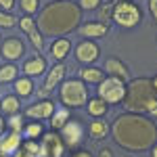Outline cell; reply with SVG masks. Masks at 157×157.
Returning a JSON list of instances; mask_svg holds the SVG:
<instances>
[{"label": "cell", "mask_w": 157, "mask_h": 157, "mask_svg": "<svg viewBox=\"0 0 157 157\" xmlns=\"http://www.w3.org/2000/svg\"><path fill=\"white\" fill-rule=\"evenodd\" d=\"M113 138L115 143L128 151H147L157 143V126L140 113H121L113 121Z\"/></svg>", "instance_id": "1"}, {"label": "cell", "mask_w": 157, "mask_h": 157, "mask_svg": "<svg viewBox=\"0 0 157 157\" xmlns=\"http://www.w3.org/2000/svg\"><path fill=\"white\" fill-rule=\"evenodd\" d=\"M36 25L46 36L65 38V34H69L82 25V11L71 0H55L40 11Z\"/></svg>", "instance_id": "2"}, {"label": "cell", "mask_w": 157, "mask_h": 157, "mask_svg": "<svg viewBox=\"0 0 157 157\" xmlns=\"http://www.w3.org/2000/svg\"><path fill=\"white\" fill-rule=\"evenodd\" d=\"M124 107L128 113H140V115H155L157 117V88L153 80L149 78H136L126 84V97Z\"/></svg>", "instance_id": "3"}, {"label": "cell", "mask_w": 157, "mask_h": 157, "mask_svg": "<svg viewBox=\"0 0 157 157\" xmlns=\"http://www.w3.org/2000/svg\"><path fill=\"white\" fill-rule=\"evenodd\" d=\"M143 19L140 9L132 0H113L111 2V21L120 27H136Z\"/></svg>", "instance_id": "4"}, {"label": "cell", "mask_w": 157, "mask_h": 157, "mask_svg": "<svg viewBox=\"0 0 157 157\" xmlns=\"http://www.w3.org/2000/svg\"><path fill=\"white\" fill-rule=\"evenodd\" d=\"M59 101L67 109L84 107L88 103V88L82 80H65L59 88Z\"/></svg>", "instance_id": "5"}, {"label": "cell", "mask_w": 157, "mask_h": 157, "mask_svg": "<svg viewBox=\"0 0 157 157\" xmlns=\"http://www.w3.org/2000/svg\"><path fill=\"white\" fill-rule=\"evenodd\" d=\"M126 97V82L120 80V78H113V75H107L98 82V98L105 101L107 105H115V103H121Z\"/></svg>", "instance_id": "6"}, {"label": "cell", "mask_w": 157, "mask_h": 157, "mask_svg": "<svg viewBox=\"0 0 157 157\" xmlns=\"http://www.w3.org/2000/svg\"><path fill=\"white\" fill-rule=\"evenodd\" d=\"M59 136H61L63 145L67 147V149L75 151V149L80 147V143L84 140V126H82V121L69 117V121L59 130Z\"/></svg>", "instance_id": "7"}, {"label": "cell", "mask_w": 157, "mask_h": 157, "mask_svg": "<svg viewBox=\"0 0 157 157\" xmlns=\"http://www.w3.org/2000/svg\"><path fill=\"white\" fill-rule=\"evenodd\" d=\"M65 145L57 132H46L40 138V157H63Z\"/></svg>", "instance_id": "8"}, {"label": "cell", "mask_w": 157, "mask_h": 157, "mask_svg": "<svg viewBox=\"0 0 157 157\" xmlns=\"http://www.w3.org/2000/svg\"><path fill=\"white\" fill-rule=\"evenodd\" d=\"M23 52H25V44L21 42L19 36L4 38L2 44H0V55H2V59H6V61H19L23 57Z\"/></svg>", "instance_id": "9"}, {"label": "cell", "mask_w": 157, "mask_h": 157, "mask_svg": "<svg viewBox=\"0 0 157 157\" xmlns=\"http://www.w3.org/2000/svg\"><path fill=\"white\" fill-rule=\"evenodd\" d=\"M52 113H55V103L50 98H40L38 103L25 109V115L32 117V120H50Z\"/></svg>", "instance_id": "10"}, {"label": "cell", "mask_w": 157, "mask_h": 157, "mask_svg": "<svg viewBox=\"0 0 157 157\" xmlns=\"http://www.w3.org/2000/svg\"><path fill=\"white\" fill-rule=\"evenodd\" d=\"M65 71H67V67H65L63 63H57V65L50 69V73L46 75V80H44V86H42V90H40V98H46L50 92L57 88V84L65 78Z\"/></svg>", "instance_id": "11"}, {"label": "cell", "mask_w": 157, "mask_h": 157, "mask_svg": "<svg viewBox=\"0 0 157 157\" xmlns=\"http://www.w3.org/2000/svg\"><path fill=\"white\" fill-rule=\"evenodd\" d=\"M19 25L23 27V32L29 36V40H32V44H34V48L40 52L42 50V34H40V29H38V25H36V21L29 17V15H23L21 19H19Z\"/></svg>", "instance_id": "12"}, {"label": "cell", "mask_w": 157, "mask_h": 157, "mask_svg": "<svg viewBox=\"0 0 157 157\" xmlns=\"http://www.w3.org/2000/svg\"><path fill=\"white\" fill-rule=\"evenodd\" d=\"M21 143H23V134L6 130V132L0 136V153L2 155H13L21 147Z\"/></svg>", "instance_id": "13"}, {"label": "cell", "mask_w": 157, "mask_h": 157, "mask_svg": "<svg viewBox=\"0 0 157 157\" xmlns=\"http://www.w3.org/2000/svg\"><path fill=\"white\" fill-rule=\"evenodd\" d=\"M75 59L80 61V63H84V65L94 63V61L98 59V46L94 42H90V40H84V42L78 44V48H75Z\"/></svg>", "instance_id": "14"}, {"label": "cell", "mask_w": 157, "mask_h": 157, "mask_svg": "<svg viewBox=\"0 0 157 157\" xmlns=\"http://www.w3.org/2000/svg\"><path fill=\"white\" fill-rule=\"evenodd\" d=\"M78 32L84 38H103L109 32V23H103V21H84L78 27Z\"/></svg>", "instance_id": "15"}, {"label": "cell", "mask_w": 157, "mask_h": 157, "mask_svg": "<svg viewBox=\"0 0 157 157\" xmlns=\"http://www.w3.org/2000/svg\"><path fill=\"white\" fill-rule=\"evenodd\" d=\"M44 69H46V61H44L42 55H36L34 59H29V61L23 63L25 78H36V75H40V73H44Z\"/></svg>", "instance_id": "16"}, {"label": "cell", "mask_w": 157, "mask_h": 157, "mask_svg": "<svg viewBox=\"0 0 157 157\" xmlns=\"http://www.w3.org/2000/svg\"><path fill=\"white\" fill-rule=\"evenodd\" d=\"M105 73H109V75H113V78H120V80H128V67L121 63L120 59H107L105 61Z\"/></svg>", "instance_id": "17"}, {"label": "cell", "mask_w": 157, "mask_h": 157, "mask_svg": "<svg viewBox=\"0 0 157 157\" xmlns=\"http://www.w3.org/2000/svg\"><path fill=\"white\" fill-rule=\"evenodd\" d=\"M69 48H71V42H69L67 38H59V40H55V42H52V46H50V55L61 63V61L67 57Z\"/></svg>", "instance_id": "18"}, {"label": "cell", "mask_w": 157, "mask_h": 157, "mask_svg": "<svg viewBox=\"0 0 157 157\" xmlns=\"http://www.w3.org/2000/svg\"><path fill=\"white\" fill-rule=\"evenodd\" d=\"M109 132V124L103 117H94V120L90 121V138H94V140H101V138H105Z\"/></svg>", "instance_id": "19"}, {"label": "cell", "mask_w": 157, "mask_h": 157, "mask_svg": "<svg viewBox=\"0 0 157 157\" xmlns=\"http://www.w3.org/2000/svg\"><path fill=\"white\" fill-rule=\"evenodd\" d=\"M86 109H88V113H90L92 117H105V113L109 111V105L97 97V98H88Z\"/></svg>", "instance_id": "20"}, {"label": "cell", "mask_w": 157, "mask_h": 157, "mask_svg": "<svg viewBox=\"0 0 157 157\" xmlns=\"http://www.w3.org/2000/svg\"><path fill=\"white\" fill-rule=\"evenodd\" d=\"M80 78H82V82H90V84H98L103 78H105V73L97 69V67H84L82 71H80Z\"/></svg>", "instance_id": "21"}, {"label": "cell", "mask_w": 157, "mask_h": 157, "mask_svg": "<svg viewBox=\"0 0 157 157\" xmlns=\"http://www.w3.org/2000/svg\"><path fill=\"white\" fill-rule=\"evenodd\" d=\"M67 121H69V109H67V107H65V109H59V111L55 109V113L50 115V126H52L55 130H61Z\"/></svg>", "instance_id": "22"}, {"label": "cell", "mask_w": 157, "mask_h": 157, "mask_svg": "<svg viewBox=\"0 0 157 157\" xmlns=\"http://www.w3.org/2000/svg\"><path fill=\"white\" fill-rule=\"evenodd\" d=\"M15 90H17L19 97H29L32 90H34L32 78H17V80H15Z\"/></svg>", "instance_id": "23"}, {"label": "cell", "mask_w": 157, "mask_h": 157, "mask_svg": "<svg viewBox=\"0 0 157 157\" xmlns=\"http://www.w3.org/2000/svg\"><path fill=\"white\" fill-rule=\"evenodd\" d=\"M0 107L4 113H9V115H17L19 113V107H21V103H19V98L17 97H4L2 98V103H0Z\"/></svg>", "instance_id": "24"}, {"label": "cell", "mask_w": 157, "mask_h": 157, "mask_svg": "<svg viewBox=\"0 0 157 157\" xmlns=\"http://www.w3.org/2000/svg\"><path fill=\"white\" fill-rule=\"evenodd\" d=\"M17 80V67L15 65H2L0 67V84H6V82H15Z\"/></svg>", "instance_id": "25"}, {"label": "cell", "mask_w": 157, "mask_h": 157, "mask_svg": "<svg viewBox=\"0 0 157 157\" xmlns=\"http://www.w3.org/2000/svg\"><path fill=\"white\" fill-rule=\"evenodd\" d=\"M21 134H23V138H34V140H38V138H42L44 130H42L40 124H27Z\"/></svg>", "instance_id": "26"}, {"label": "cell", "mask_w": 157, "mask_h": 157, "mask_svg": "<svg viewBox=\"0 0 157 157\" xmlns=\"http://www.w3.org/2000/svg\"><path fill=\"white\" fill-rule=\"evenodd\" d=\"M19 6L23 9V13L25 15H34V13L40 9V0H19Z\"/></svg>", "instance_id": "27"}, {"label": "cell", "mask_w": 157, "mask_h": 157, "mask_svg": "<svg viewBox=\"0 0 157 157\" xmlns=\"http://www.w3.org/2000/svg\"><path fill=\"white\" fill-rule=\"evenodd\" d=\"M6 126H9V130L11 132H23V120H21V115L17 113V115H11V120L6 121Z\"/></svg>", "instance_id": "28"}, {"label": "cell", "mask_w": 157, "mask_h": 157, "mask_svg": "<svg viewBox=\"0 0 157 157\" xmlns=\"http://www.w3.org/2000/svg\"><path fill=\"white\" fill-rule=\"evenodd\" d=\"M13 25H17V19L9 13L0 11V27H13Z\"/></svg>", "instance_id": "29"}, {"label": "cell", "mask_w": 157, "mask_h": 157, "mask_svg": "<svg viewBox=\"0 0 157 157\" xmlns=\"http://www.w3.org/2000/svg\"><path fill=\"white\" fill-rule=\"evenodd\" d=\"M80 6H82V9H88V11H92V9L101 6V0H80Z\"/></svg>", "instance_id": "30"}, {"label": "cell", "mask_w": 157, "mask_h": 157, "mask_svg": "<svg viewBox=\"0 0 157 157\" xmlns=\"http://www.w3.org/2000/svg\"><path fill=\"white\" fill-rule=\"evenodd\" d=\"M149 11H151V15H153V19L157 23V0H149Z\"/></svg>", "instance_id": "31"}, {"label": "cell", "mask_w": 157, "mask_h": 157, "mask_svg": "<svg viewBox=\"0 0 157 157\" xmlns=\"http://www.w3.org/2000/svg\"><path fill=\"white\" fill-rule=\"evenodd\" d=\"M13 157H34V155H32V153H27L23 147H19V149H17V151L13 153Z\"/></svg>", "instance_id": "32"}, {"label": "cell", "mask_w": 157, "mask_h": 157, "mask_svg": "<svg viewBox=\"0 0 157 157\" xmlns=\"http://www.w3.org/2000/svg\"><path fill=\"white\" fill-rule=\"evenodd\" d=\"M71 157H92V155H90V151H86V149H75Z\"/></svg>", "instance_id": "33"}, {"label": "cell", "mask_w": 157, "mask_h": 157, "mask_svg": "<svg viewBox=\"0 0 157 157\" xmlns=\"http://www.w3.org/2000/svg\"><path fill=\"white\" fill-rule=\"evenodd\" d=\"M13 4H15V0H0V9H4V11L13 9Z\"/></svg>", "instance_id": "34"}, {"label": "cell", "mask_w": 157, "mask_h": 157, "mask_svg": "<svg viewBox=\"0 0 157 157\" xmlns=\"http://www.w3.org/2000/svg\"><path fill=\"white\" fill-rule=\"evenodd\" d=\"M6 130H9V126H6V120H4V117L0 115V136L6 132Z\"/></svg>", "instance_id": "35"}, {"label": "cell", "mask_w": 157, "mask_h": 157, "mask_svg": "<svg viewBox=\"0 0 157 157\" xmlns=\"http://www.w3.org/2000/svg\"><path fill=\"white\" fill-rule=\"evenodd\" d=\"M98 157H113V153H111V149H101V153H98Z\"/></svg>", "instance_id": "36"}, {"label": "cell", "mask_w": 157, "mask_h": 157, "mask_svg": "<svg viewBox=\"0 0 157 157\" xmlns=\"http://www.w3.org/2000/svg\"><path fill=\"white\" fill-rule=\"evenodd\" d=\"M151 155H153V157H157V143L153 145V149H151Z\"/></svg>", "instance_id": "37"}, {"label": "cell", "mask_w": 157, "mask_h": 157, "mask_svg": "<svg viewBox=\"0 0 157 157\" xmlns=\"http://www.w3.org/2000/svg\"><path fill=\"white\" fill-rule=\"evenodd\" d=\"M153 84H155V88H157V75H155V78H153Z\"/></svg>", "instance_id": "38"}, {"label": "cell", "mask_w": 157, "mask_h": 157, "mask_svg": "<svg viewBox=\"0 0 157 157\" xmlns=\"http://www.w3.org/2000/svg\"><path fill=\"white\" fill-rule=\"evenodd\" d=\"M0 157H9V155H2V153H0Z\"/></svg>", "instance_id": "39"}]
</instances>
